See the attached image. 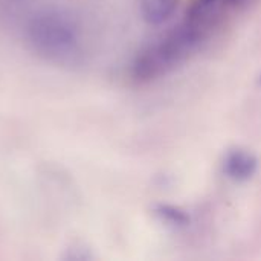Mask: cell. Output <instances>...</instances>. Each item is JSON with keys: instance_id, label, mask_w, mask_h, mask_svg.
Listing matches in <instances>:
<instances>
[{"instance_id": "1", "label": "cell", "mask_w": 261, "mask_h": 261, "mask_svg": "<svg viewBox=\"0 0 261 261\" xmlns=\"http://www.w3.org/2000/svg\"><path fill=\"white\" fill-rule=\"evenodd\" d=\"M202 38L203 35L199 31L184 21L159 43L147 47L135 58L132 76L136 81H151L168 73L188 58Z\"/></svg>"}, {"instance_id": "2", "label": "cell", "mask_w": 261, "mask_h": 261, "mask_svg": "<svg viewBox=\"0 0 261 261\" xmlns=\"http://www.w3.org/2000/svg\"><path fill=\"white\" fill-rule=\"evenodd\" d=\"M26 38L34 52L49 61L72 58L80 49L76 24L61 12L43 11L28 21Z\"/></svg>"}, {"instance_id": "3", "label": "cell", "mask_w": 261, "mask_h": 261, "mask_svg": "<svg viewBox=\"0 0 261 261\" xmlns=\"http://www.w3.org/2000/svg\"><path fill=\"white\" fill-rule=\"evenodd\" d=\"M225 8H228L226 0H193L187 11L185 23L205 37Z\"/></svg>"}, {"instance_id": "4", "label": "cell", "mask_w": 261, "mask_h": 261, "mask_svg": "<svg viewBox=\"0 0 261 261\" xmlns=\"http://www.w3.org/2000/svg\"><path fill=\"white\" fill-rule=\"evenodd\" d=\"M258 170V159L248 150L234 148L226 153L223 159V173L234 182H246L255 176Z\"/></svg>"}, {"instance_id": "5", "label": "cell", "mask_w": 261, "mask_h": 261, "mask_svg": "<svg viewBox=\"0 0 261 261\" xmlns=\"http://www.w3.org/2000/svg\"><path fill=\"white\" fill-rule=\"evenodd\" d=\"M179 0H141L142 18L150 24H162L176 12Z\"/></svg>"}, {"instance_id": "6", "label": "cell", "mask_w": 261, "mask_h": 261, "mask_svg": "<svg viewBox=\"0 0 261 261\" xmlns=\"http://www.w3.org/2000/svg\"><path fill=\"white\" fill-rule=\"evenodd\" d=\"M154 214L161 219V222L174 228H184L190 223V216L174 205L161 203L154 208Z\"/></svg>"}, {"instance_id": "7", "label": "cell", "mask_w": 261, "mask_h": 261, "mask_svg": "<svg viewBox=\"0 0 261 261\" xmlns=\"http://www.w3.org/2000/svg\"><path fill=\"white\" fill-rule=\"evenodd\" d=\"M246 0H226V5L228 6H239L242 3H245Z\"/></svg>"}]
</instances>
